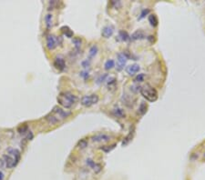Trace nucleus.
<instances>
[{"label": "nucleus", "mask_w": 205, "mask_h": 180, "mask_svg": "<svg viewBox=\"0 0 205 180\" xmlns=\"http://www.w3.org/2000/svg\"><path fill=\"white\" fill-rule=\"evenodd\" d=\"M17 132H18L19 134H22V135H24V134L27 133V132H28V126H27V124H24V125H22V126L18 127V128H17Z\"/></svg>", "instance_id": "nucleus-24"}, {"label": "nucleus", "mask_w": 205, "mask_h": 180, "mask_svg": "<svg viewBox=\"0 0 205 180\" xmlns=\"http://www.w3.org/2000/svg\"><path fill=\"white\" fill-rule=\"evenodd\" d=\"M61 43H62L61 37H56L54 35H49L47 37V47L49 50H53Z\"/></svg>", "instance_id": "nucleus-5"}, {"label": "nucleus", "mask_w": 205, "mask_h": 180, "mask_svg": "<svg viewBox=\"0 0 205 180\" xmlns=\"http://www.w3.org/2000/svg\"><path fill=\"white\" fill-rule=\"evenodd\" d=\"M150 13V9H143L142 11H141V13H140V17H139V19H142V18H144L148 14Z\"/></svg>", "instance_id": "nucleus-29"}, {"label": "nucleus", "mask_w": 205, "mask_h": 180, "mask_svg": "<svg viewBox=\"0 0 205 180\" xmlns=\"http://www.w3.org/2000/svg\"><path fill=\"white\" fill-rule=\"evenodd\" d=\"M204 157H205V154H204Z\"/></svg>", "instance_id": "nucleus-37"}, {"label": "nucleus", "mask_w": 205, "mask_h": 180, "mask_svg": "<svg viewBox=\"0 0 205 180\" xmlns=\"http://www.w3.org/2000/svg\"><path fill=\"white\" fill-rule=\"evenodd\" d=\"M98 46L97 45H93L90 48V52H89V56H90V58H92L94 57L97 53H98Z\"/></svg>", "instance_id": "nucleus-22"}, {"label": "nucleus", "mask_w": 205, "mask_h": 180, "mask_svg": "<svg viewBox=\"0 0 205 180\" xmlns=\"http://www.w3.org/2000/svg\"><path fill=\"white\" fill-rule=\"evenodd\" d=\"M111 113H112V115L115 117H118V118H124L126 117L125 111L123 110L122 108H120V107H118V106L112 109Z\"/></svg>", "instance_id": "nucleus-13"}, {"label": "nucleus", "mask_w": 205, "mask_h": 180, "mask_svg": "<svg viewBox=\"0 0 205 180\" xmlns=\"http://www.w3.org/2000/svg\"><path fill=\"white\" fill-rule=\"evenodd\" d=\"M111 5L114 6L115 8H118L121 7V2L120 1H111Z\"/></svg>", "instance_id": "nucleus-30"}, {"label": "nucleus", "mask_w": 205, "mask_h": 180, "mask_svg": "<svg viewBox=\"0 0 205 180\" xmlns=\"http://www.w3.org/2000/svg\"><path fill=\"white\" fill-rule=\"evenodd\" d=\"M72 43L75 45L76 49H79V48H80V47H81V45H82V41H81V39H80V38H73Z\"/></svg>", "instance_id": "nucleus-26"}, {"label": "nucleus", "mask_w": 205, "mask_h": 180, "mask_svg": "<svg viewBox=\"0 0 205 180\" xmlns=\"http://www.w3.org/2000/svg\"><path fill=\"white\" fill-rule=\"evenodd\" d=\"M145 78H146V75H145V74H139V75L134 78V81H135L136 83H141V82H143V81L145 80Z\"/></svg>", "instance_id": "nucleus-27"}, {"label": "nucleus", "mask_w": 205, "mask_h": 180, "mask_svg": "<svg viewBox=\"0 0 205 180\" xmlns=\"http://www.w3.org/2000/svg\"><path fill=\"white\" fill-rule=\"evenodd\" d=\"M5 166V162L2 158H0V168H3Z\"/></svg>", "instance_id": "nucleus-35"}, {"label": "nucleus", "mask_w": 205, "mask_h": 180, "mask_svg": "<svg viewBox=\"0 0 205 180\" xmlns=\"http://www.w3.org/2000/svg\"><path fill=\"white\" fill-rule=\"evenodd\" d=\"M86 163H87V165L90 167V168H92L96 173H99V172H100V170H101V166L99 165V164H97V163H95L92 159H90V158H88L87 160H86Z\"/></svg>", "instance_id": "nucleus-14"}, {"label": "nucleus", "mask_w": 205, "mask_h": 180, "mask_svg": "<svg viewBox=\"0 0 205 180\" xmlns=\"http://www.w3.org/2000/svg\"><path fill=\"white\" fill-rule=\"evenodd\" d=\"M149 22L152 26H157L158 24H159V20H158V17H156V15H154V14L150 15L149 16Z\"/></svg>", "instance_id": "nucleus-18"}, {"label": "nucleus", "mask_w": 205, "mask_h": 180, "mask_svg": "<svg viewBox=\"0 0 205 180\" xmlns=\"http://www.w3.org/2000/svg\"><path fill=\"white\" fill-rule=\"evenodd\" d=\"M54 66L57 69H58L60 71H63L65 69V67H66V62H65L64 58H62L60 56L56 57L55 60H54Z\"/></svg>", "instance_id": "nucleus-10"}, {"label": "nucleus", "mask_w": 205, "mask_h": 180, "mask_svg": "<svg viewBox=\"0 0 205 180\" xmlns=\"http://www.w3.org/2000/svg\"><path fill=\"white\" fill-rule=\"evenodd\" d=\"M77 147L79 149H85V148L88 147V141H87L86 139H80V140L77 142Z\"/></svg>", "instance_id": "nucleus-21"}, {"label": "nucleus", "mask_w": 205, "mask_h": 180, "mask_svg": "<svg viewBox=\"0 0 205 180\" xmlns=\"http://www.w3.org/2000/svg\"><path fill=\"white\" fill-rule=\"evenodd\" d=\"M99 96L96 94H92L90 96H84L81 98V105L86 107H90L99 102Z\"/></svg>", "instance_id": "nucleus-6"}, {"label": "nucleus", "mask_w": 205, "mask_h": 180, "mask_svg": "<svg viewBox=\"0 0 205 180\" xmlns=\"http://www.w3.org/2000/svg\"><path fill=\"white\" fill-rule=\"evenodd\" d=\"M70 115H71V112L65 111L58 106H55L53 110L46 117V120L50 125H56V124L59 123L61 120L67 118Z\"/></svg>", "instance_id": "nucleus-2"}, {"label": "nucleus", "mask_w": 205, "mask_h": 180, "mask_svg": "<svg viewBox=\"0 0 205 180\" xmlns=\"http://www.w3.org/2000/svg\"><path fill=\"white\" fill-rule=\"evenodd\" d=\"M118 37L120 38V39H121L122 41H128V40L131 39L130 35H129L126 31H124V30H120V31L118 32Z\"/></svg>", "instance_id": "nucleus-17"}, {"label": "nucleus", "mask_w": 205, "mask_h": 180, "mask_svg": "<svg viewBox=\"0 0 205 180\" xmlns=\"http://www.w3.org/2000/svg\"><path fill=\"white\" fill-rule=\"evenodd\" d=\"M20 157H21V154L18 149L9 148L7 149V154L4 155L3 160L5 162V166L8 168H13L18 164Z\"/></svg>", "instance_id": "nucleus-1"}, {"label": "nucleus", "mask_w": 205, "mask_h": 180, "mask_svg": "<svg viewBox=\"0 0 205 180\" xmlns=\"http://www.w3.org/2000/svg\"><path fill=\"white\" fill-rule=\"evenodd\" d=\"M116 146H117L116 144H113V145H110V146H103L102 148H100V149L102 151H104L105 153H108V152L111 151L112 149H114Z\"/></svg>", "instance_id": "nucleus-25"}, {"label": "nucleus", "mask_w": 205, "mask_h": 180, "mask_svg": "<svg viewBox=\"0 0 205 180\" xmlns=\"http://www.w3.org/2000/svg\"><path fill=\"white\" fill-rule=\"evenodd\" d=\"M114 33V26H106L101 30V35L105 38H109Z\"/></svg>", "instance_id": "nucleus-9"}, {"label": "nucleus", "mask_w": 205, "mask_h": 180, "mask_svg": "<svg viewBox=\"0 0 205 180\" xmlns=\"http://www.w3.org/2000/svg\"><path fill=\"white\" fill-rule=\"evenodd\" d=\"M108 78V75L107 74H104V75H101L98 79H97V83L98 84H100V83H103L104 81H106Z\"/></svg>", "instance_id": "nucleus-28"}, {"label": "nucleus", "mask_w": 205, "mask_h": 180, "mask_svg": "<svg viewBox=\"0 0 205 180\" xmlns=\"http://www.w3.org/2000/svg\"><path fill=\"white\" fill-rule=\"evenodd\" d=\"M80 76L83 78L84 79H87L89 77H90V75H89V72L88 71H82L81 73H80Z\"/></svg>", "instance_id": "nucleus-32"}, {"label": "nucleus", "mask_w": 205, "mask_h": 180, "mask_svg": "<svg viewBox=\"0 0 205 180\" xmlns=\"http://www.w3.org/2000/svg\"><path fill=\"white\" fill-rule=\"evenodd\" d=\"M147 104L145 103V102H141L140 103V106H139V113L141 115V116H143L146 112H147Z\"/></svg>", "instance_id": "nucleus-23"}, {"label": "nucleus", "mask_w": 205, "mask_h": 180, "mask_svg": "<svg viewBox=\"0 0 205 180\" xmlns=\"http://www.w3.org/2000/svg\"><path fill=\"white\" fill-rule=\"evenodd\" d=\"M60 30H61V32L66 35L67 38H71L73 37V31H72L68 26H62V27L60 28Z\"/></svg>", "instance_id": "nucleus-15"}, {"label": "nucleus", "mask_w": 205, "mask_h": 180, "mask_svg": "<svg viewBox=\"0 0 205 180\" xmlns=\"http://www.w3.org/2000/svg\"><path fill=\"white\" fill-rule=\"evenodd\" d=\"M57 100L61 106L65 107V108H70V107H72L77 102V97L72 93L66 91V92H61L58 95Z\"/></svg>", "instance_id": "nucleus-3"}, {"label": "nucleus", "mask_w": 205, "mask_h": 180, "mask_svg": "<svg viewBox=\"0 0 205 180\" xmlns=\"http://www.w3.org/2000/svg\"><path fill=\"white\" fill-rule=\"evenodd\" d=\"M128 58H129L128 55L124 52H119L117 55V66L116 67H117L118 71H120L123 69V67H124V66L126 65Z\"/></svg>", "instance_id": "nucleus-7"}, {"label": "nucleus", "mask_w": 205, "mask_h": 180, "mask_svg": "<svg viewBox=\"0 0 205 180\" xmlns=\"http://www.w3.org/2000/svg\"><path fill=\"white\" fill-rule=\"evenodd\" d=\"M146 38V34L144 33L143 30L141 29H139V30H136L131 37V39L132 40H141V39H144Z\"/></svg>", "instance_id": "nucleus-12"}, {"label": "nucleus", "mask_w": 205, "mask_h": 180, "mask_svg": "<svg viewBox=\"0 0 205 180\" xmlns=\"http://www.w3.org/2000/svg\"><path fill=\"white\" fill-rule=\"evenodd\" d=\"M131 89L132 90V91H134V92H140V89H141V87L140 86H131Z\"/></svg>", "instance_id": "nucleus-31"}, {"label": "nucleus", "mask_w": 205, "mask_h": 180, "mask_svg": "<svg viewBox=\"0 0 205 180\" xmlns=\"http://www.w3.org/2000/svg\"><path fill=\"white\" fill-rule=\"evenodd\" d=\"M27 138L28 140H31V139L33 138V134H32L31 131H28V132H27Z\"/></svg>", "instance_id": "nucleus-34"}, {"label": "nucleus", "mask_w": 205, "mask_h": 180, "mask_svg": "<svg viewBox=\"0 0 205 180\" xmlns=\"http://www.w3.org/2000/svg\"><path fill=\"white\" fill-rule=\"evenodd\" d=\"M4 179V174L0 171V180H3Z\"/></svg>", "instance_id": "nucleus-36"}, {"label": "nucleus", "mask_w": 205, "mask_h": 180, "mask_svg": "<svg viewBox=\"0 0 205 180\" xmlns=\"http://www.w3.org/2000/svg\"><path fill=\"white\" fill-rule=\"evenodd\" d=\"M52 15L51 14H48L45 17V24L48 29H49L52 26Z\"/></svg>", "instance_id": "nucleus-19"}, {"label": "nucleus", "mask_w": 205, "mask_h": 180, "mask_svg": "<svg viewBox=\"0 0 205 180\" xmlns=\"http://www.w3.org/2000/svg\"><path fill=\"white\" fill-rule=\"evenodd\" d=\"M140 67L138 64H132L126 67V72L130 76H134L140 71Z\"/></svg>", "instance_id": "nucleus-11"}, {"label": "nucleus", "mask_w": 205, "mask_h": 180, "mask_svg": "<svg viewBox=\"0 0 205 180\" xmlns=\"http://www.w3.org/2000/svg\"><path fill=\"white\" fill-rule=\"evenodd\" d=\"M133 135H134V127H133V129L132 130H131L130 131V133H129V135L124 138V140H123V142H122V146L123 147H125V146H127L128 144L131 142V140L132 139V137H133Z\"/></svg>", "instance_id": "nucleus-16"}, {"label": "nucleus", "mask_w": 205, "mask_h": 180, "mask_svg": "<svg viewBox=\"0 0 205 180\" xmlns=\"http://www.w3.org/2000/svg\"><path fill=\"white\" fill-rule=\"evenodd\" d=\"M140 94L142 95V96L146 100H148L150 102H155L158 99V92H157V90L154 87H152L150 85H149V84L145 85L144 87H141Z\"/></svg>", "instance_id": "nucleus-4"}, {"label": "nucleus", "mask_w": 205, "mask_h": 180, "mask_svg": "<svg viewBox=\"0 0 205 180\" xmlns=\"http://www.w3.org/2000/svg\"><path fill=\"white\" fill-rule=\"evenodd\" d=\"M90 62L89 60H85V61L82 62V66L85 67V68L88 67V66H90Z\"/></svg>", "instance_id": "nucleus-33"}, {"label": "nucleus", "mask_w": 205, "mask_h": 180, "mask_svg": "<svg viewBox=\"0 0 205 180\" xmlns=\"http://www.w3.org/2000/svg\"><path fill=\"white\" fill-rule=\"evenodd\" d=\"M111 138H112L111 136H109L108 134H105V133H99V134H96V135H94V136H91V140L93 142H96V143L109 142Z\"/></svg>", "instance_id": "nucleus-8"}, {"label": "nucleus", "mask_w": 205, "mask_h": 180, "mask_svg": "<svg viewBox=\"0 0 205 180\" xmlns=\"http://www.w3.org/2000/svg\"><path fill=\"white\" fill-rule=\"evenodd\" d=\"M115 66V61L113 59H109L105 62V65H104V67L106 70H110L112 69L113 67Z\"/></svg>", "instance_id": "nucleus-20"}]
</instances>
